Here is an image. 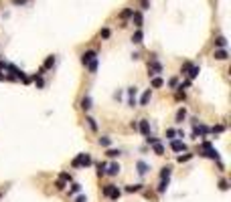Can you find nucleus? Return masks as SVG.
<instances>
[{
    "label": "nucleus",
    "mask_w": 231,
    "mask_h": 202,
    "mask_svg": "<svg viewBox=\"0 0 231 202\" xmlns=\"http://www.w3.org/2000/svg\"><path fill=\"white\" fill-rule=\"evenodd\" d=\"M97 65H100V61H97V59H93V61L87 65V69H89V73H91V75H95V73H97Z\"/></svg>",
    "instance_id": "bb28decb"
},
{
    "label": "nucleus",
    "mask_w": 231,
    "mask_h": 202,
    "mask_svg": "<svg viewBox=\"0 0 231 202\" xmlns=\"http://www.w3.org/2000/svg\"><path fill=\"white\" fill-rule=\"evenodd\" d=\"M53 65H55V55H49V57H47V61L43 63V69H53Z\"/></svg>",
    "instance_id": "6ab92c4d"
},
{
    "label": "nucleus",
    "mask_w": 231,
    "mask_h": 202,
    "mask_svg": "<svg viewBox=\"0 0 231 202\" xmlns=\"http://www.w3.org/2000/svg\"><path fill=\"white\" fill-rule=\"evenodd\" d=\"M213 57H215L217 61H225V59H227V51H225V49H217L215 53H213Z\"/></svg>",
    "instance_id": "4468645a"
},
{
    "label": "nucleus",
    "mask_w": 231,
    "mask_h": 202,
    "mask_svg": "<svg viewBox=\"0 0 231 202\" xmlns=\"http://www.w3.org/2000/svg\"><path fill=\"white\" fill-rule=\"evenodd\" d=\"M75 202H87V196H83V194H81V196H77V198H75Z\"/></svg>",
    "instance_id": "de8ad7c7"
},
{
    "label": "nucleus",
    "mask_w": 231,
    "mask_h": 202,
    "mask_svg": "<svg viewBox=\"0 0 231 202\" xmlns=\"http://www.w3.org/2000/svg\"><path fill=\"white\" fill-rule=\"evenodd\" d=\"M120 196H122V190H120L118 186H112V192H110L108 198H112L114 202H118V200H120Z\"/></svg>",
    "instance_id": "9b49d317"
},
{
    "label": "nucleus",
    "mask_w": 231,
    "mask_h": 202,
    "mask_svg": "<svg viewBox=\"0 0 231 202\" xmlns=\"http://www.w3.org/2000/svg\"><path fill=\"white\" fill-rule=\"evenodd\" d=\"M174 97H177V101H185V99H187V95H185V91H182V89H178Z\"/></svg>",
    "instance_id": "e433bc0d"
},
{
    "label": "nucleus",
    "mask_w": 231,
    "mask_h": 202,
    "mask_svg": "<svg viewBox=\"0 0 231 202\" xmlns=\"http://www.w3.org/2000/svg\"><path fill=\"white\" fill-rule=\"evenodd\" d=\"M110 34H112L110 28H101V38H110Z\"/></svg>",
    "instance_id": "c03bdc74"
},
{
    "label": "nucleus",
    "mask_w": 231,
    "mask_h": 202,
    "mask_svg": "<svg viewBox=\"0 0 231 202\" xmlns=\"http://www.w3.org/2000/svg\"><path fill=\"white\" fill-rule=\"evenodd\" d=\"M170 148H172V152H185L187 144L182 140H170Z\"/></svg>",
    "instance_id": "20e7f679"
},
{
    "label": "nucleus",
    "mask_w": 231,
    "mask_h": 202,
    "mask_svg": "<svg viewBox=\"0 0 231 202\" xmlns=\"http://www.w3.org/2000/svg\"><path fill=\"white\" fill-rule=\"evenodd\" d=\"M28 0H12V4H14V6H23V4H27Z\"/></svg>",
    "instance_id": "49530a36"
},
{
    "label": "nucleus",
    "mask_w": 231,
    "mask_h": 202,
    "mask_svg": "<svg viewBox=\"0 0 231 202\" xmlns=\"http://www.w3.org/2000/svg\"><path fill=\"white\" fill-rule=\"evenodd\" d=\"M65 186H67V182H63L61 178L55 180V188H57V190H65Z\"/></svg>",
    "instance_id": "473e14b6"
},
{
    "label": "nucleus",
    "mask_w": 231,
    "mask_h": 202,
    "mask_svg": "<svg viewBox=\"0 0 231 202\" xmlns=\"http://www.w3.org/2000/svg\"><path fill=\"white\" fill-rule=\"evenodd\" d=\"M170 172H172V170H170V166H164V168L160 170V180H168L170 178Z\"/></svg>",
    "instance_id": "393cba45"
},
{
    "label": "nucleus",
    "mask_w": 231,
    "mask_h": 202,
    "mask_svg": "<svg viewBox=\"0 0 231 202\" xmlns=\"http://www.w3.org/2000/svg\"><path fill=\"white\" fill-rule=\"evenodd\" d=\"M33 81H35L37 89H43V87H45V79H43V75H35V77H33Z\"/></svg>",
    "instance_id": "5701e85b"
},
{
    "label": "nucleus",
    "mask_w": 231,
    "mask_h": 202,
    "mask_svg": "<svg viewBox=\"0 0 231 202\" xmlns=\"http://www.w3.org/2000/svg\"><path fill=\"white\" fill-rule=\"evenodd\" d=\"M130 127H132V130L136 131V130H138V121H132V123H130Z\"/></svg>",
    "instance_id": "09e8293b"
},
{
    "label": "nucleus",
    "mask_w": 231,
    "mask_h": 202,
    "mask_svg": "<svg viewBox=\"0 0 231 202\" xmlns=\"http://www.w3.org/2000/svg\"><path fill=\"white\" fill-rule=\"evenodd\" d=\"M192 158V154H181V156L177 158V162H181V164H185V162H189Z\"/></svg>",
    "instance_id": "7c9ffc66"
},
{
    "label": "nucleus",
    "mask_w": 231,
    "mask_h": 202,
    "mask_svg": "<svg viewBox=\"0 0 231 202\" xmlns=\"http://www.w3.org/2000/svg\"><path fill=\"white\" fill-rule=\"evenodd\" d=\"M4 67H6V63H4V61H0V71H4Z\"/></svg>",
    "instance_id": "8fccbe9b"
},
{
    "label": "nucleus",
    "mask_w": 231,
    "mask_h": 202,
    "mask_svg": "<svg viewBox=\"0 0 231 202\" xmlns=\"http://www.w3.org/2000/svg\"><path fill=\"white\" fill-rule=\"evenodd\" d=\"M112 186H114V184H105V186H104V190H101V192H104V196H110V192H112Z\"/></svg>",
    "instance_id": "37998d69"
},
{
    "label": "nucleus",
    "mask_w": 231,
    "mask_h": 202,
    "mask_svg": "<svg viewBox=\"0 0 231 202\" xmlns=\"http://www.w3.org/2000/svg\"><path fill=\"white\" fill-rule=\"evenodd\" d=\"M85 121H87V126L91 127L93 131H97V123H95V119H93V117H85Z\"/></svg>",
    "instance_id": "f704fd0d"
},
{
    "label": "nucleus",
    "mask_w": 231,
    "mask_h": 202,
    "mask_svg": "<svg viewBox=\"0 0 231 202\" xmlns=\"http://www.w3.org/2000/svg\"><path fill=\"white\" fill-rule=\"evenodd\" d=\"M152 150H154V154H156V156H164V145H162L160 141H158V144H154Z\"/></svg>",
    "instance_id": "412c9836"
},
{
    "label": "nucleus",
    "mask_w": 231,
    "mask_h": 202,
    "mask_svg": "<svg viewBox=\"0 0 231 202\" xmlns=\"http://www.w3.org/2000/svg\"><path fill=\"white\" fill-rule=\"evenodd\" d=\"M158 141H160V137H154V135H150V134L146 135V144H148V145H154V144H158Z\"/></svg>",
    "instance_id": "2f4dec72"
},
{
    "label": "nucleus",
    "mask_w": 231,
    "mask_h": 202,
    "mask_svg": "<svg viewBox=\"0 0 231 202\" xmlns=\"http://www.w3.org/2000/svg\"><path fill=\"white\" fill-rule=\"evenodd\" d=\"M91 164H93V160L89 154H77L73 158V162H71V168H87Z\"/></svg>",
    "instance_id": "f257e3e1"
},
{
    "label": "nucleus",
    "mask_w": 231,
    "mask_h": 202,
    "mask_svg": "<svg viewBox=\"0 0 231 202\" xmlns=\"http://www.w3.org/2000/svg\"><path fill=\"white\" fill-rule=\"evenodd\" d=\"M132 14H134V8H124V10L120 12V18H122V20H126V18H130Z\"/></svg>",
    "instance_id": "aec40b11"
},
{
    "label": "nucleus",
    "mask_w": 231,
    "mask_h": 202,
    "mask_svg": "<svg viewBox=\"0 0 231 202\" xmlns=\"http://www.w3.org/2000/svg\"><path fill=\"white\" fill-rule=\"evenodd\" d=\"M166 188H168V180H160V184H158L156 192H158V194H164V192H166Z\"/></svg>",
    "instance_id": "4be33fe9"
},
{
    "label": "nucleus",
    "mask_w": 231,
    "mask_h": 202,
    "mask_svg": "<svg viewBox=\"0 0 231 202\" xmlns=\"http://www.w3.org/2000/svg\"><path fill=\"white\" fill-rule=\"evenodd\" d=\"M138 130L142 131L144 135H148V134H150V121H148V119H140V123H138Z\"/></svg>",
    "instance_id": "0eeeda50"
},
{
    "label": "nucleus",
    "mask_w": 231,
    "mask_h": 202,
    "mask_svg": "<svg viewBox=\"0 0 231 202\" xmlns=\"http://www.w3.org/2000/svg\"><path fill=\"white\" fill-rule=\"evenodd\" d=\"M213 42H215L217 49H225V47H227V38H225V37H217Z\"/></svg>",
    "instance_id": "dca6fc26"
},
{
    "label": "nucleus",
    "mask_w": 231,
    "mask_h": 202,
    "mask_svg": "<svg viewBox=\"0 0 231 202\" xmlns=\"http://www.w3.org/2000/svg\"><path fill=\"white\" fill-rule=\"evenodd\" d=\"M120 164H110V166H105V174H110V176H118L120 174Z\"/></svg>",
    "instance_id": "1a4fd4ad"
},
{
    "label": "nucleus",
    "mask_w": 231,
    "mask_h": 202,
    "mask_svg": "<svg viewBox=\"0 0 231 202\" xmlns=\"http://www.w3.org/2000/svg\"><path fill=\"white\" fill-rule=\"evenodd\" d=\"M168 87H172V89H177V87H178V79H177V77H172V79L168 81Z\"/></svg>",
    "instance_id": "79ce46f5"
},
{
    "label": "nucleus",
    "mask_w": 231,
    "mask_h": 202,
    "mask_svg": "<svg viewBox=\"0 0 231 202\" xmlns=\"http://www.w3.org/2000/svg\"><path fill=\"white\" fill-rule=\"evenodd\" d=\"M136 95H138V89H136V87L128 89V105H130V107L136 105Z\"/></svg>",
    "instance_id": "423d86ee"
},
{
    "label": "nucleus",
    "mask_w": 231,
    "mask_h": 202,
    "mask_svg": "<svg viewBox=\"0 0 231 202\" xmlns=\"http://www.w3.org/2000/svg\"><path fill=\"white\" fill-rule=\"evenodd\" d=\"M185 119H187V109H185V107H181V109L177 111V123H182Z\"/></svg>",
    "instance_id": "a211bd4d"
},
{
    "label": "nucleus",
    "mask_w": 231,
    "mask_h": 202,
    "mask_svg": "<svg viewBox=\"0 0 231 202\" xmlns=\"http://www.w3.org/2000/svg\"><path fill=\"white\" fill-rule=\"evenodd\" d=\"M100 145H104V148H110V145H112V137L101 135V137H100Z\"/></svg>",
    "instance_id": "cd10ccee"
},
{
    "label": "nucleus",
    "mask_w": 231,
    "mask_h": 202,
    "mask_svg": "<svg viewBox=\"0 0 231 202\" xmlns=\"http://www.w3.org/2000/svg\"><path fill=\"white\" fill-rule=\"evenodd\" d=\"M150 97H152V91L146 89V91L142 93V97H140V105H148V103H150Z\"/></svg>",
    "instance_id": "ddd939ff"
},
{
    "label": "nucleus",
    "mask_w": 231,
    "mask_h": 202,
    "mask_svg": "<svg viewBox=\"0 0 231 202\" xmlns=\"http://www.w3.org/2000/svg\"><path fill=\"white\" fill-rule=\"evenodd\" d=\"M219 190H229V182H227V180H219Z\"/></svg>",
    "instance_id": "ea45409f"
},
{
    "label": "nucleus",
    "mask_w": 231,
    "mask_h": 202,
    "mask_svg": "<svg viewBox=\"0 0 231 202\" xmlns=\"http://www.w3.org/2000/svg\"><path fill=\"white\" fill-rule=\"evenodd\" d=\"M223 131H225V126H215L209 130V134H223Z\"/></svg>",
    "instance_id": "72a5a7b5"
},
{
    "label": "nucleus",
    "mask_w": 231,
    "mask_h": 202,
    "mask_svg": "<svg viewBox=\"0 0 231 202\" xmlns=\"http://www.w3.org/2000/svg\"><path fill=\"white\" fill-rule=\"evenodd\" d=\"M192 123H195V131H192V134H195V137H197V135H207V134H209V127H207V126H199V123H197V119H192Z\"/></svg>",
    "instance_id": "39448f33"
},
{
    "label": "nucleus",
    "mask_w": 231,
    "mask_h": 202,
    "mask_svg": "<svg viewBox=\"0 0 231 202\" xmlns=\"http://www.w3.org/2000/svg\"><path fill=\"white\" fill-rule=\"evenodd\" d=\"M81 109H83V111L91 109V97H89V95H85L83 99H81Z\"/></svg>",
    "instance_id": "2eb2a0df"
},
{
    "label": "nucleus",
    "mask_w": 231,
    "mask_h": 202,
    "mask_svg": "<svg viewBox=\"0 0 231 202\" xmlns=\"http://www.w3.org/2000/svg\"><path fill=\"white\" fill-rule=\"evenodd\" d=\"M162 73V65L156 61V55H152V61L148 63V77H158Z\"/></svg>",
    "instance_id": "f03ea898"
},
{
    "label": "nucleus",
    "mask_w": 231,
    "mask_h": 202,
    "mask_svg": "<svg viewBox=\"0 0 231 202\" xmlns=\"http://www.w3.org/2000/svg\"><path fill=\"white\" fill-rule=\"evenodd\" d=\"M93 59H97V51H95V49L85 51V53L81 55V63H83V65H89V63H91Z\"/></svg>",
    "instance_id": "7ed1b4c3"
},
{
    "label": "nucleus",
    "mask_w": 231,
    "mask_h": 202,
    "mask_svg": "<svg viewBox=\"0 0 231 202\" xmlns=\"http://www.w3.org/2000/svg\"><path fill=\"white\" fill-rule=\"evenodd\" d=\"M77 192H81V184H77V182H73V184H71V188H69V196H73V194H77Z\"/></svg>",
    "instance_id": "c756f323"
},
{
    "label": "nucleus",
    "mask_w": 231,
    "mask_h": 202,
    "mask_svg": "<svg viewBox=\"0 0 231 202\" xmlns=\"http://www.w3.org/2000/svg\"><path fill=\"white\" fill-rule=\"evenodd\" d=\"M132 20H134V24L140 28V27H142V22H144V18H142V12H140V10H136L134 14H132Z\"/></svg>",
    "instance_id": "f8f14e48"
},
{
    "label": "nucleus",
    "mask_w": 231,
    "mask_h": 202,
    "mask_svg": "<svg viewBox=\"0 0 231 202\" xmlns=\"http://www.w3.org/2000/svg\"><path fill=\"white\" fill-rule=\"evenodd\" d=\"M174 135H177V130H166V140H174Z\"/></svg>",
    "instance_id": "4c0bfd02"
},
{
    "label": "nucleus",
    "mask_w": 231,
    "mask_h": 202,
    "mask_svg": "<svg viewBox=\"0 0 231 202\" xmlns=\"http://www.w3.org/2000/svg\"><path fill=\"white\" fill-rule=\"evenodd\" d=\"M162 85H164V79H162V77H152V87L154 89H160Z\"/></svg>",
    "instance_id": "a878e982"
},
{
    "label": "nucleus",
    "mask_w": 231,
    "mask_h": 202,
    "mask_svg": "<svg viewBox=\"0 0 231 202\" xmlns=\"http://www.w3.org/2000/svg\"><path fill=\"white\" fill-rule=\"evenodd\" d=\"M189 69H191V63L187 61V63H182V67H181V73H182V75H187V73H189Z\"/></svg>",
    "instance_id": "a19ab883"
},
{
    "label": "nucleus",
    "mask_w": 231,
    "mask_h": 202,
    "mask_svg": "<svg viewBox=\"0 0 231 202\" xmlns=\"http://www.w3.org/2000/svg\"><path fill=\"white\" fill-rule=\"evenodd\" d=\"M142 38H144V34H142V31H140V28L132 34V42H134V45H140V42H142Z\"/></svg>",
    "instance_id": "f3484780"
},
{
    "label": "nucleus",
    "mask_w": 231,
    "mask_h": 202,
    "mask_svg": "<svg viewBox=\"0 0 231 202\" xmlns=\"http://www.w3.org/2000/svg\"><path fill=\"white\" fill-rule=\"evenodd\" d=\"M105 166H108V164H104V162H100V164H97V176H100V178L105 174Z\"/></svg>",
    "instance_id": "c9c22d12"
},
{
    "label": "nucleus",
    "mask_w": 231,
    "mask_h": 202,
    "mask_svg": "<svg viewBox=\"0 0 231 202\" xmlns=\"http://www.w3.org/2000/svg\"><path fill=\"white\" fill-rule=\"evenodd\" d=\"M142 190V184H130V186H126V192H140Z\"/></svg>",
    "instance_id": "c85d7f7f"
},
{
    "label": "nucleus",
    "mask_w": 231,
    "mask_h": 202,
    "mask_svg": "<svg viewBox=\"0 0 231 202\" xmlns=\"http://www.w3.org/2000/svg\"><path fill=\"white\" fill-rule=\"evenodd\" d=\"M199 73H201V67H199V65H191L189 73H187V75H189V81L197 79V77H199Z\"/></svg>",
    "instance_id": "9d476101"
},
{
    "label": "nucleus",
    "mask_w": 231,
    "mask_h": 202,
    "mask_svg": "<svg viewBox=\"0 0 231 202\" xmlns=\"http://www.w3.org/2000/svg\"><path fill=\"white\" fill-rule=\"evenodd\" d=\"M105 156H108V158H120V156H122V152H120V150H116V148H108Z\"/></svg>",
    "instance_id": "b1692460"
},
{
    "label": "nucleus",
    "mask_w": 231,
    "mask_h": 202,
    "mask_svg": "<svg viewBox=\"0 0 231 202\" xmlns=\"http://www.w3.org/2000/svg\"><path fill=\"white\" fill-rule=\"evenodd\" d=\"M140 6H142V10H148L150 2H148V0H140Z\"/></svg>",
    "instance_id": "a18cd8bd"
},
{
    "label": "nucleus",
    "mask_w": 231,
    "mask_h": 202,
    "mask_svg": "<svg viewBox=\"0 0 231 202\" xmlns=\"http://www.w3.org/2000/svg\"><path fill=\"white\" fill-rule=\"evenodd\" d=\"M136 168H138V174H140V176H146V174H148V170H150V166H148L144 160H140L138 164H136Z\"/></svg>",
    "instance_id": "6e6552de"
},
{
    "label": "nucleus",
    "mask_w": 231,
    "mask_h": 202,
    "mask_svg": "<svg viewBox=\"0 0 231 202\" xmlns=\"http://www.w3.org/2000/svg\"><path fill=\"white\" fill-rule=\"evenodd\" d=\"M59 178H61L63 182H71V174H67V172H61V174H59Z\"/></svg>",
    "instance_id": "58836bf2"
}]
</instances>
